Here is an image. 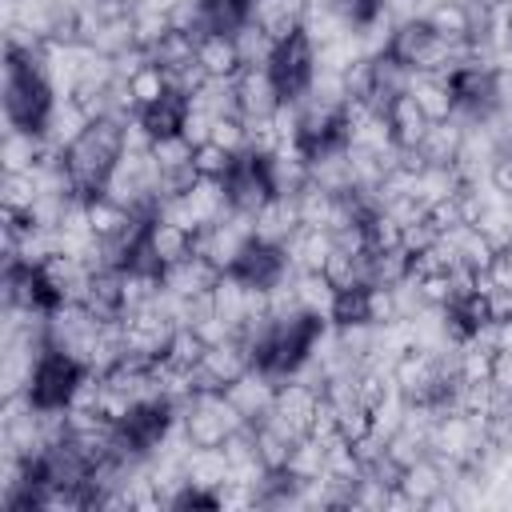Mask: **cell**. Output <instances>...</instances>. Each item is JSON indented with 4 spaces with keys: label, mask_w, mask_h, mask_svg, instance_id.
<instances>
[{
    "label": "cell",
    "mask_w": 512,
    "mask_h": 512,
    "mask_svg": "<svg viewBox=\"0 0 512 512\" xmlns=\"http://www.w3.org/2000/svg\"><path fill=\"white\" fill-rule=\"evenodd\" d=\"M52 144L44 140V136H36V132H20V128H8L4 132V144H0V160H4V172H32L40 160H44V152H48Z\"/></svg>",
    "instance_id": "obj_20"
},
{
    "label": "cell",
    "mask_w": 512,
    "mask_h": 512,
    "mask_svg": "<svg viewBox=\"0 0 512 512\" xmlns=\"http://www.w3.org/2000/svg\"><path fill=\"white\" fill-rule=\"evenodd\" d=\"M268 72L284 96V104H300L316 80V44L308 40V32H292L288 40H280L268 56Z\"/></svg>",
    "instance_id": "obj_4"
},
{
    "label": "cell",
    "mask_w": 512,
    "mask_h": 512,
    "mask_svg": "<svg viewBox=\"0 0 512 512\" xmlns=\"http://www.w3.org/2000/svg\"><path fill=\"white\" fill-rule=\"evenodd\" d=\"M180 468H184V480L188 484H200V488H220L228 480V456L224 448H188L180 456Z\"/></svg>",
    "instance_id": "obj_22"
},
{
    "label": "cell",
    "mask_w": 512,
    "mask_h": 512,
    "mask_svg": "<svg viewBox=\"0 0 512 512\" xmlns=\"http://www.w3.org/2000/svg\"><path fill=\"white\" fill-rule=\"evenodd\" d=\"M124 84H128V96L136 100V108H152V104H160V100L172 92V80H168V72H164L156 60L140 64Z\"/></svg>",
    "instance_id": "obj_25"
},
{
    "label": "cell",
    "mask_w": 512,
    "mask_h": 512,
    "mask_svg": "<svg viewBox=\"0 0 512 512\" xmlns=\"http://www.w3.org/2000/svg\"><path fill=\"white\" fill-rule=\"evenodd\" d=\"M232 164H236V152L220 148L216 140H204V144L192 148V168H196V176H204V180H224V176L232 172Z\"/></svg>",
    "instance_id": "obj_29"
},
{
    "label": "cell",
    "mask_w": 512,
    "mask_h": 512,
    "mask_svg": "<svg viewBox=\"0 0 512 512\" xmlns=\"http://www.w3.org/2000/svg\"><path fill=\"white\" fill-rule=\"evenodd\" d=\"M396 320H404L396 288H388V284H368V324L384 328V324H396Z\"/></svg>",
    "instance_id": "obj_32"
},
{
    "label": "cell",
    "mask_w": 512,
    "mask_h": 512,
    "mask_svg": "<svg viewBox=\"0 0 512 512\" xmlns=\"http://www.w3.org/2000/svg\"><path fill=\"white\" fill-rule=\"evenodd\" d=\"M408 92L416 96V104L424 108V116H428L432 124L456 116V96H452V88H448V76H440V72H412Z\"/></svg>",
    "instance_id": "obj_16"
},
{
    "label": "cell",
    "mask_w": 512,
    "mask_h": 512,
    "mask_svg": "<svg viewBox=\"0 0 512 512\" xmlns=\"http://www.w3.org/2000/svg\"><path fill=\"white\" fill-rule=\"evenodd\" d=\"M224 196H228V208L256 216V212L276 196L272 176H268V156H260V152H252V148L240 152L236 164H232V172L224 176Z\"/></svg>",
    "instance_id": "obj_5"
},
{
    "label": "cell",
    "mask_w": 512,
    "mask_h": 512,
    "mask_svg": "<svg viewBox=\"0 0 512 512\" xmlns=\"http://www.w3.org/2000/svg\"><path fill=\"white\" fill-rule=\"evenodd\" d=\"M220 276H224V272H220L208 256L192 252L188 260H180V264L164 268V292H172V296H180V300H192V296L212 292Z\"/></svg>",
    "instance_id": "obj_11"
},
{
    "label": "cell",
    "mask_w": 512,
    "mask_h": 512,
    "mask_svg": "<svg viewBox=\"0 0 512 512\" xmlns=\"http://www.w3.org/2000/svg\"><path fill=\"white\" fill-rule=\"evenodd\" d=\"M328 324H368V284H352V288H340L332 296V308H328Z\"/></svg>",
    "instance_id": "obj_27"
},
{
    "label": "cell",
    "mask_w": 512,
    "mask_h": 512,
    "mask_svg": "<svg viewBox=\"0 0 512 512\" xmlns=\"http://www.w3.org/2000/svg\"><path fill=\"white\" fill-rule=\"evenodd\" d=\"M332 296H336V288L324 280V272H296V300H300V308L328 316Z\"/></svg>",
    "instance_id": "obj_30"
},
{
    "label": "cell",
    "mask_w": 512,
    "mask_h": 512,
    "mask_svg": "<svg viewBox=\"0 0 512 512\" xmlns=\"http://www.w3.org/2000/svg\"><path fill=\"white\" fill-rule=\"evenodd\" d=\"M424 4H428V8H432V4H444V0H424Z\"/></svg>",
    "instance_id": "obj_39"
},
{
    "label": "cell",
    "mask_w": 512,
    "mask_h": 512,
    "mask_svg": "<svg viewBox=\"0 0 512 512\" xmlns=\"http://www.w3.org/2000/svg\"><path fill=\"white\" fill-rule=\"evenodd\" d=\"M256 12V0H200L204 32H240Z\"/></svg>",
    "instance_id": "obj_23"
},
{
    "label": "cell",
    "mask_w": 512,
    "mask_h": 512,
    "mask_svg": "<svg viewBox=\"0 0 512 512\" xmlns=\"http://www.w3.org/2000/svg\"><path fill=\"white\" fill-rule=\"evenodd\" d=\"M168 32H172V12L168 8H156L148 0H136L132 4V36H136V48L152 52Z\"/></svg>",
    "instance_id": "obj_24"
},
{
    "label": "cell",
    "mask_w": 512,
    "mask_h": 512,
    "mask_svg": "<svg viewBox=\"0 0 512 512\" xmlns=\"http://www.w3.org/2000/svg\"><path fill=\"white\" fill-rule=\"evenodd\" d=\"M208 140H216L220 148H228V152H248V128H244V116H212V136Z\"/></svg>",
    "instance_id": "obj_33"
},
{
    "label": "cell",
    "mask_w": 512,
    "mask_h": 512,
    "mask_svg": "<svg viewBox=\"0 0 512 512\" xmlns=\"http://www.w3.org/2000/svg\"><path fill=\"white\" fill-rule=\"evenodd\" d=\"M488 272H492L496 288H508V292H512V244H500V248H496Z\"/></svg>",
    "instance_id": "obj_36"
},
{
    "label": "cell",
    "mask_w": 512,
    "mask_h": 512,
    "mask_svg": "<svg viewBox=\"0 0 512 512\" xmlns=\"http://www.w3.org/2000/svg\"><path fill=\"white\" fill-rule=\"evenodd\" d=\"M56 104H60V92L48 76L44 44L40 48H8L4 44V124L44 136Z\"/></svg>",
    "instance_id": "obj_1"
},
{
    "label": "cell",
    "mask_w": 512,
    "mask_h": 512,
    "mask_svg": "<svg viewBox=\"0 0 512 512\" xmlns=\"http://www.w3.org/2000/svg\"><path fill=\"white\" fill-rule=\"evenodd\" d=\"M124 4H136V0H124Z\"/></svg>",
    "instance_id": "obj_40"
},
{
    "label": "cell",
    "mask_w": 512,
    "mask_h": 512,
    "mask_svg": "<svg viewBox=\"0 0 512 512\" xmlns=\"http://www.w3.org/2000/svg\"><path fill=\"white\" fill-rule=\"evenodd\" d=\"M40 176L36 172H4V184H0V208H12V212H32L36 200H40Z\"/></svg>",
    "instance_id": "obj_26"
},
{
    "label": "cell",
    "mask_w": 512,
    "mask_h": 512,
    "mask_svg": "<svg viewBox=\"0 0 512 512\" xmlns=\"http://www.w3.org/2000/svg\"><path fill=\"white\" fill-rule=\"evenodd\" d=\"M428 224H432L440 236H448V232L464 228V216H460V204H456V196H444V200L428 204Z\"/></svg>",
    "instance_id": "obj_35"
},
{
    "label": "cell",
    "mask_w": 512,
    "mask_h": 512,
    "mask_svg": "<svg viewBox=\"0 0 512 512\" xmlns=\"http://www.w3.org/2000/svg\"><path fill=\"white\" fill-rule=\"evenodd\" d=\"M84 372H88V364H80L76 356L60 352V348H44V352L36 356L32 372H28L24 396H28V404H32L36 412L68 408V400H72V392H76V384H80Z\"/></svg>",
    "instance_id": "obj_3"
},
{
    "label": "cell",
    "mask_w": 512,
    "mask_h": 512,
    "mask_svg": "<svg viewBox=\"0 0 512 512\" xmlns=\"http://www.w3.org/2000/svg\"><path fill=\"white\" fill-rule=\"evenodd\" d=\"M224 396H228V404L240 412L244 424H256V420H264V416L276 408V380L252 368V372H244L236 384H228Z\"/></svg>",
    "instance_id": "obj_9"
},
{
    "label": "cell",
    "mask_w": 512,
    "mask_h": 512,
    "mask_svg": "<svg viewBox=\"0 0 512 512\" xmlns=\"http://www.w3.org/2000/svg\"><path fill=\"white\" fill-rule=\"evenodd\" d=\"M472 8H484V12H496V8H504L508 0H468Z\"/></svg>",
    "instance_id": "obj_37"
},
{
    "label": "cell",
    "mask_w": 512,
    "mask_h": 512,
    "mask_svg": "<svg viewBox=\"0 0 512 512\" xmlns=\"http://www.w3.org/2000/svg\"><path fill=\"white\" fill-rule=\"evenodd\" d=\"M332 248H336L332 232H328V228H308V224H300V228L284 240L288 264H292L296 272H320L324 260L332 256Z\"/></svg>",
    "instance_id": "obj_13"
},
{
    "label": "cell",
    "mask_w": 512,
    "mask_h": 512,
    "mask_svg": "<svg viewBox=\"0 0 512 512\" xmlns=\"http://www.w3.org/2000/svg\"><path fill=\"white\" fill-rule=\"evenodd\" d=\"M184 116H188V96H180V92H168L160 104L136 112V120L144 124V132H148L152 140L180 136V132H184Z\"/></svg>",
    "instance_id": "obj_17"
},
{
    "label": "cell",
    "mask_w": 512,
    "mask_h": 512,
    "mask_svg": "<svg viewBox=\"0 0 512 512\" xmlns=\"http://www.w3.org/2000/svg\"><path fill=\"white\" fill-rule=\"evenodd\" d=\"M288 472H292L300 484H308V480L324 476V444H320V440H312V436L296 440V448H292V456H288Z\"/></svg>",
    "instance_id": "obj_31"
},
{
    "label": "cell",
    "mask_w": 512,
    "mask_h": 512,
    "mask_svg": "<svg viewBox=\"0 0 512 512\" xmlns=\"http://www.w3.org/2000/svg\"><path fill=\"white\" fill-rule=\"evenodd\" d=\"M460 148H464V120H436L428 124L424 140H420V156L428 168H452L460 160Z\"/></svg>",
    "instance_id": "obj_14"
},
{
    "label": "cell",
    "mask_w": 512,
    "mask_h": 512,
    "mask_svg": "<svg viewBox=\"0 0 512 512\" xmlns=\"http://www.w3.org/2000/svg\"><path fill=\"white\" fill-rule=\"evenodd\" d=\"M252 20L280 44V40H288L292 32L304 28V0H256Z\"/></svg>",
    "instance_id": "obj_18"
},
{
    "label": "cell",
    "mask_w": 512,
    "mask_h": 512,
    "mask_svg": "<svg viewBox=\"0 0 512 512\" xmlns=\"http://www.w3.org/2000/svg\"><path fill=\"white\" fill-rule=\"evenodd\" d=\"M124 152H128V120L120 116L88 120V128L64 148V172H68L76 200L100 196Z\"/></svg>",
    "instance_id": "obj_2"
},
{
    "label": "cell",
    "mask_w": 512,
    "mask_h": 512,
    "mask_svg": "<svg viewBox=\"0 0 512 512\" xmlns=\"http://www.w3.org/2000/svg\"><path fill=\"white\" fill-rule=\"evenodd\" d=\"M152 60L160 64V68H180V64H192L196 60V36L192 32H180V28H172L156 48H152Z\"/></svg>",
    "instance_id": "obj_28"
},
{
    "label": "cell",
    "mask_w": 512,
    "mask_h": 512,
    "mask_svg": "<svg viewBox=\"0 0 512 512\" xmlns=\"http://www.w3.org/2000/svg\"><path fill=\"white\" fill-rule=\"evenodd\" d=\"M384 120H388V132H392V144H396V148H420V140H424L428 124H432V120L424 116V108L416 104L412 92L392 96L388 108H384Z\"/></svg>",
    "instance_id": "obj_12"
},
{
    "label": "cell",
    "mask_w": 512,
    "mask_h": 512,
    "mask_svg": "<svg viewBox=\"0 0 512 512\" xmlns=\"http://www.w3.org/2000/svg\"><path fill=\"white\" fill-rule=\"evenodd\" d=\"M232 88H236L240 116H276L284 108V96H280L268 64H244L240 76L232 80Z\"/></svg>",
    "instance_id": "obj_7"
},
{
    "label": "cell",
    "mask_w": 512,
    "mask_h": 512,
    "mask_svg": "<svg viewBox=\"0 0 512 512\" xmlns=\"http://www.w3.org/2000/svg\"><path fill=\"white\" fill-rule=\"evenodd\" d=\"M196 60L208 72V80H236L244 68L240 44L232 32H204L196 36Z\"/></svg>",
    "instance_id": "obj_10"
},
{
    "label": "cell",
    "mask_w": 512,
    "mask_h": 512,
    "mask_svg": "<svg viewBox=\"0 0 512 512\" xmlns=\"http://www.w3.org/2000/svg\"><path fill=\"white\" fill-rule=\"evenodd\" d=\"M196 252V232L192 228H184L180 220H172V216H152V224H148V256H152V264L164 272V268H172V264H180V260H188Z\"/></svg>",
    "instance_id": "obj_8"
},
{
    "label": "cell",
    "mask_w": 512,
    "mask_h": 512,
    "mask_svg": "<svg viewBox=\"0 0 512 512\" xmlns=\"http://www.w3.org/2000/svg\"><path fill=\"white\" fill-rule=\"evenodd\" d=\"M504 28H508V44H512V4H508V12H504Z\"/></svg>",
    "instance_id": "obj_38"
},
{
    "label": "cell",
    "mask_w": 512,
    "mask_h": 512,
    "mask_svg": "<svg viewBox=\"0 0 512 512\" xmlns=\"http://www.w3.org/2000/svg\"><path fill=\"white\" fill-rule=\"evenodd\" d=\"M296 228H300L296 196H272V200L252 216V236H256V240H268V244H284Z\"/></svg>",
    "instance_id": "obj_15"
},
{
    "label": "cell",
    "mask_w": 512,
    "mask_h": 512,
    "mask_svg": "<svg viewBox=\"0 0 512 512\" xmlns=\"http://www.w3.org/2000/svg\"><path fill=\"white\" fill-rule=\"evenodd\" d=\"M296 268L288 264V252L284 244H268V240H248L240 260L232 264V276L244 280L248 288H276L280 280H288Z\"/></svg>",
    "instance_id": "obj_6"
},
{
    "label": "cell",
    "mask_w": 512,
    "mask_h": 512,
    "mask_svg": "<svg viewBox=\"0 0 512 512\" xmlns=\"http://www.w3.org/2000/svg\"><path fill=\"white\" fill-rule=\"evenodd\" d=\"M424 20L436 28V36L444 40H472L476 32V8L468 0H444V4H432L424 8Z\"/></svg>",
    "instance_id": "obj_19"
},
{
    "label": "cell",
    "mask_w": 512,
    "mask_h": 512,
    "mask_svg": "<svg viewBox=\"0 0 512 512\" xmlns=\"http://www.w3.org/2000/svg\"><path fill=\"white\" fill-rule=\"evenodd\" d=\"M84 212H88V228H92V236L96 240H116L132 220H136V212L132 208H124L120 200H112V196H88L84 200Z\"/></svg>",
    "instance_id": "obj_21"
},
{
    "label": "cell",
    "mask_w": 512,
    "mask_h": 512,
    "mask_svg": "<svg viewBox=\"0 0 512 512\" xmlns=\"http://www.w3.org/2000/svg\"><path fill=\"white\" fill-rule=\"evenodd\" d=\"M152 160L160 172L168 168H180V164H192V144L184 136H168V140H152Z\"/></svg>",
    "instance_id": "obj_34"
}]
</instances>
